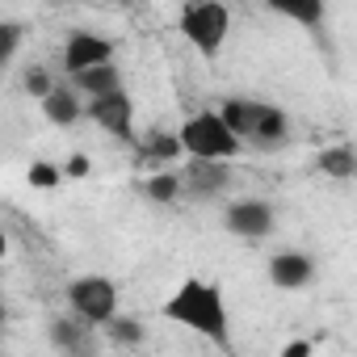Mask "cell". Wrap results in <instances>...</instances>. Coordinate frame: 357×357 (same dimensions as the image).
<instances>
[{"label":"cell","mask_w":357,"mask_h":357,"mask_svg":"<svg viewBox=\"0 0 357 357\" xmlns=\"http://www.w3.org/2000/svg\"><path fill=\"white\" fill-rule=\"evenodd\" d=\"M160 315L185 332H198L215 344H227V332H231V315H227V298L215 282L206 278H185L168 294V303L160 307Z\"/></svg>","instance_id":"obj_1"},{"label":"cell","mask_w":357,"mask_h":357,"mask_svg":"<svg viewBox=\"0 0 357 357\" xmlns=\"http://www.w3.org/2000/svg\"><path fill=\"white\" fill-rule=\"evenodd\" d=\"M219 114L227 118V126L236 130L240 143H252V147H282L286 135H290V118L269 105V101H248V97H231L219 105Z\"/></svg>","instance_id":"obj_2"},{"label":"cell","mask_w":357,"mask_h":357,"mask_svg":"<svg viewBox=\"0 0 357 357\" xmlns=\"http://www.w3.org/2000/svg\"><path fill=\"white\" fill-rule=\"evenodd\" d=\"M176 135H181V147H185V155H190V160L231 164V160L244 151V143L236 139V130L227 126V118H223L219 109H202V114L185 118Z\"/></svg>","instance_id":"obj_3"},{"label":"cell","mask_w":357,"mask_h":357,"mask_svg":"<svg viewBox=\"0 0 357 357\" xmlns=\"http://www.w3.org/2000/svg\"><path fill=\"white\" fill-rule=\"evenodd\" d=\"M176 26H181L185 43L202 55V59H215L231 34V9L219 5V0H190V5H181V17H176Z\"/></svg>","instance_id":"obj_4"},{"label":"cell","mask_w":357,"mask_h":357,"mask_svg":"<svg viewBox=\"0 0 357 357\" xmlns=\"http://www.w3.org/2000/svg\"><path fill=\"white\" fill-rule=\"evenodd\" d=\"M68 307L89 328H109L118 319V282L105 273H84L68 282Z\"/></svg>","instance_id":"obj_5"},{"label":"cell","mask_w":357,"mask_h":357,"mask_svg":"<svg viewBox=\"0 0 357 357\" xmlns=\"http://www.w3.org/2000/svg\"><path fill=\"white\" fill-rule=\"evenodd\" d=\"M105 63H114V43L105 34H93V30H72L68 34L63 68H68L72 80L84 76V72H93V68H105Z\"/></svg>","instance_id":"obj_6"},{"label":"cell","mask_w":357,"mask_h":357,"mask_svg":"<svg viewBox=\"0 0 357 357\" xmlns=\"http://www.w3.org/2000/svg\"><path fill=\"white\" fill-rule=\"evenodd\" d=\"M84 118H93L101 130H109L114 139H122V143H130L135 139V101H130V93L122 89V93H109V97H97V101H89L84 105Z\"/></svg>","instance_id":"obj_7"},{"label":"cell","mask_w":357,"mask_h":357,"mask_svg":"<svg viewBox=\"0 0 357 357\" xmlns=\"http://www.w3.org/2000/svg\"><path fill=\"white\" fill-rule=\"evenodd\" d=\"M223 223L240 240H261V236L273 231V206L261 202V198H240V202H231L223 211Z\"/></svg>","instance_id":"obj_8"},{"label":"cell","mask_w":357,"mask_h":357,"mask_svg":"<svg viewBox=\"0 0 357 357\" xmlns=\"http://www.w3.org/2000/svg\"><path fill=\"white\" fill-rule=\"evenodd\" d=\"M269 282L278 290H303L315 282V261L307 252H278L269 257Z\"/></svg>","instance_id":"obj_9"},{"label":"cell","mask_w":357,"mask_h":357,"mask_svg":"<svg viewBox=\"0 0 357 357\" xmlns=\"http://www.w3.org/2000/svg\"><path fill=\"white\" fill-rule=\"evenodd\" d=\"M185 176V194L194 198H215L231 185V164H211V160H190V168H181Z\"/></svg>","instance_id":"obj_10"},{"label":"cell","mask_w":357,"mask_h":357,"mask_svg":"<svg viewBox=\"0 0 357 357\" xmlns=\"http://www.w3.org/2000/svg\"><path fill=\"white\" fill-rule=\"evenodd\" d=\"M84 105H89V101H80L76 89H63V84H59V89L43 101V114H47L51 126H63V130H68V126H76V122L84 118Z\"/></svg>","instance_id":"obj_11"},{"label":"cell","mask_w":357,"mask_h":357,"mask_svg":"<svg viewBox=\"0 0 357 357\" xmlns=\"http://www.w3.org/2000/svg\"><path fill=\"white\" fill-rule=\"evenodd\" d=\"M315 168L324 176H332V181H353V176H357V147L353 143H332V147L319 151Z\"/></svg>","instance_id":"obj_12"},{"label":"cell","mask_w":357,"mask_h":357,"mask_svg":"<svg viewBox=\"0 0 357 357\" xmlns=\"http://www.w3.org/2000/svg\"><path fill=\"white\" fill-rule=\"evenodd\" d=\"M72 84H76V93H80V97H89V101H97V97H109V93H122V72H118L114 63H105V68H93V72H84V76H76Z\"/></svg>","instance_id":"obj_13"},{"label":"cell","mask_w":357,"mask_h":357,"mask_svg":"<svg viewBox=\"0 0 357 357\" xmlns=\"http://www.w3.org/2000/svg\"><path fill=\"white\" fill-rule=\"evenodd\" d=\"M143 194H147L151 202L168 206V202H176V198L185 194V176L176 172V168H155L147 181H143Z\"/></svg>","instance_id":"obj_14"},{"label":"cell","mask_w":357,"mask_h":357,"mask_svg":"<svg viewBox=\"0 0 357 357\" xmlns=\"http://www.w3.org/2000/svg\"><path fill=\"white\" fill-rule=\"evenodd\" d=\"M185 147H181V135H151L147 143H143V155L147 160H155L160 168H168V160H176Z\"/></svg>","instance_id":"obj_15"},{"label":"cell","mask_w":357,"mask_h":357,"mask_svg":"<svg viewBox=\"0 0 357 357\" xmlns=\"http://www.w3.org/2000/svg\"><path fill=\"white\" fill-rule=\"evenodd\" d=\"M26 181H30L34 190H55V185L63 181V164H51V160H34V164H30V172H26Z\"/></svg>","instance_id":"obj_16"},{"label":"cell","mask_w":357,"mask_h":357,"mask_svg":"<svg viewBox=\"0 0 357 357\" xmlns=\"http://www.w3.org/2000/svg\"><path fill=\"white\" fill-rule=\"evenodd\" d=\"M282 17L298 22V26H319L324 22V5H315V0H307V5H273Z\"/></svg>","instance_id":"obj_17"},{"label":"cell","mask_w":357,"mask_h":357,"mask_svg":"<svg viewBox=\"0 0 357 357\" xmlns=\"http://www.w3.org/2000/svg\"><path fill=\"white\" fill-rule=\"evenodd\" d=\"M22 84H26V93H34V101H38V105H43V101H47V97L59 89V84H51L47 68H30V72L22 76Z\"/></svg>","instance_id":"obj_18"},{"label":"cell","mask_w":357,"mask_h":357,"mask_svg":"<svg viewBox=\"0 0 357 357\" xmlns=\"http://www.w3.org/2000/svg\"><path fill=\"white\" fill-rule=\"evenodd\" d=\"M105 332H109L114 344H139V340H143V324H139V319H122V315H118Z\"/></svg>","instance_id":"obj_19"},{"label":"cell","mask_w":357,"mask_h":357,"mask_svg":"<svg viewBox=\"0 0 357 357\" xmlns=\"http://www.w3.org/2000/svg\"><path fill=\"white\" fill-rule=\"evenodd\" d=\"M89 172H93V160H89L84 151H72V155L63 160V176H72V181H84Z\"/></svg>","instance_id":"obj_20"},{"label":"cell","mask_w":357,"mask_h":357,"mask_svg":"<svg viewBox=\"0 0 357 357\" xmlns=\"http://www.w3.org/2000/svg\"><path fill=\"white\" fill-rule=\"evenodd\" d=\"M51 336H55L59 349H76V344H80V328H76V324H63V319L51 324Z\"/></svg>","instance_id":"obj_21"},{"label":"cell","mask_w":357,"mask_h":357,"mask_svg":"<svg viewBox=\"0 0 357 357\" xmlns=\"http://www.w3.org/2000/svg\"><path fill=\"white\" fill-rule=\"evenodd\" d=\"M0 34H5V59H13V51H17V43H22V26L5 22V26H0Z\"/></svg>","instance_id":"obj_22"},{"label":"cell","mask_w":357,"mask_h":357,"mask_svg":"<svg viewBox=\"0 0 357 357\" xmlns=\"http://www.w3.org/2000/svg\"><path fill=\"white\" fill-rule=\"evenodd\" d=\"M282 357H311V340H303V336H298V340H290V344L282 349Z\"/></svg>","instance_id":"obj_23"}]
</instances>
